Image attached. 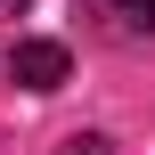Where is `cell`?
<instances>
[{"mask_svg":"<svg viewBox=\"0 0 155 155\" xmlns=\"http://www.w3.org/2000/svg\"><path fill=\"white\" fill-rule=\"evenodd\" d=\"M98 8H106L123 33H155V0H98Z\"/></svg>","mask_w":155,"mask_h":155,"instance_id":"obj_2","label":"cell"},{"mask_svg":"<svg viewBox=\"0 0 155 155\" xmlns=\"http://www.w3.org/2000/svg\"><path fill=\"white\" fill-rule=\"evenodd\" d=\"M8 82H16V90H33V98H49V90H65V82H74V49H65V41H49V33H33V41H16V49H8Z\"/></svg>","mask_w":155,"mask_h":155,"instance_id":"obj_1","label":"cell"},{"mask_svg":"<svg viewBox=\"0 0 155 155\" xmlns=\"http://www.w3.org/2000/svg\"><path fill=\"white\" fill-rule=\"evenodd\" d=\"M25 8H33V0H0V16H25Z\"/></svg>","mask_w":155,"mask_h":155,"instance_id":"obj_4","label":"cell"},{"mask_svg":"<svg viewBox=\"0 0 155 155\" xmlns=\"http://www.w3.org/2000/svg\"><path fill=\"white\" fill-rule=\"evenodd\" d=\"M57 155H114V139H98V131H74V139H65Z\"/></svg>","mask_w":155,"mask_h":155,"instance_id":"obj_3","label":"cell"}]
</instances>
